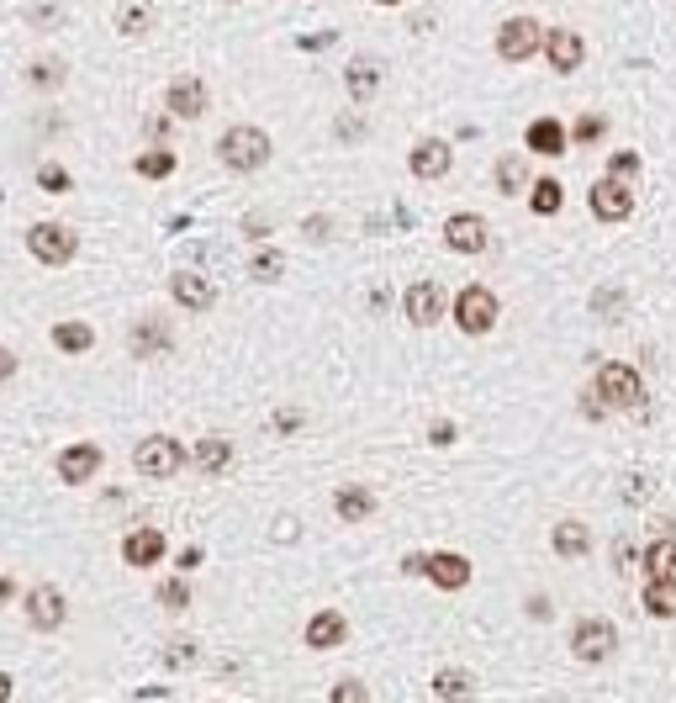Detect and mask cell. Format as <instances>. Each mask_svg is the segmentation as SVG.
<instances>
[{"label": "cell", "instance_id": "obj_45", "mask_svg": "<svg viewBox=\"0 0 676 703\" xmlns=\"http://www.w3.org/2000/svg\"><path fill=\"white\" fill-rule=\"evenodd\" d=\"M180 566H185V571H196V566H201V550H196V545H191V550H180Z\"/></svg>", "mask_w": 676, "mask_h": 703}, {"label": "cell", "instance_id": "obj_3", "mask_svg": "<svg viewBox=\"0 0 676 703\" xmlns=\"http://www.w3.org/2000/svg\"><path fill=\"white\" fill-rule=\"evenodd\" d=\"M502 318V302H497V291L492 286H465L455 296V323L471 333V339H481V333H492Z\"/></svg>", "mask_w": 676, "mask_h": 703}, {"label": "cell", "instance_id": "obj_29", "mask_svg": "<svg viewBox=\"0 0 676 703\" xmlns=\"http://www.w3.org/2000/svg\"><path fill=\"white\" fill-rule=\"evenodd\" d=\"M90 344H96V328L90 323H59L53 328V349H59V355H85Z\"/></svg>", "mask_w": 676, "mask_h": 703}, {"label": "cell", "instance_id": "obj_36", "mask_svg": "<svg viewBox=\"0 0 676 703\" xmlns=\"http://www.w3.org/2000/svg\"><path fill=\"white\" fill-rule=\"evenodd\" d=\"M159 603L169 608V614H185V608H191V582H180V577L159 582Z\"/></svg>", "mask_w": 676, "mask_h": 703}, {"label": "cell", "instance_id": "obj_31", "mask_svg": "<svg viewBox=\"0 0 676 703\" xmlns=\"http://www.w3.org/2000/svg\"><path fill=\"white\" fill-rule=\"evenodd\" d=\"M175 154H169V148H148V154H138L133 159V170L143 175V180H169V175H175Z\"/></svg>", "mask_w": 676, "mask_h": 703}, {"label": "cell", "instance_id": "obj_25", "mask_svg": "<svg viewBox=\"0 0 676 703\" xmlns=\"http://www.w3.org/2000/svg\"><path fill=\"white\" fill-rule=\"evenodd\" d=\"M169 349H175V339H169V328H164L159 318H148V323L133 328V355H138V360H148V355H169Z\"/></svg>", "mask_w": 676, "mask_h": 703}, {"label": "cell", "instance_id": "obj_28", "mask_svg": "<svg viewBox=\"0 0 676 703\" xmlns=\"http://www.w3.org/2000/svg\"><path fill=\"white\" fill-rule=\"evenodd\" d=\"M645 614L676 619V577H650V587H645Z\"/></svg>", "mask_w": 676, "mask_h": 703}, {"label": "cell", "instance_id": "obj_35", "mask_svg": "<svg viewBox=\"0 0 676 703\" xmlns=\"http://www.w3.org/2000/svg\"><path fill=\"white\" fill-rule=\"evenodd\" d=\"M27 85H32V90H59V85H64V64H59V59H37V64L27 69Z\"/></svg>", "mask_w": 676, "mask_h": 703}, {"label": "cell", "instance_id": "obj_32", "mask_svg": "<svg viewBox=\"0 0 676 703\" xmlns=\"http://www.w3.org/2000/svg\"><path fill=\"white\" fill-rule=\"evenodd\" d=\"M148 22H154V6H148V0H127L122 16H117V32H122V37H143Z\"/></svg>", "mask_w": 676, "mask_h": 703}, {"label": "cell", "instance_id": "obj_50", "mask_svg": "<svg viewBox=\"0 0 676 703\" xmlns=\"http://www.w3.org/2000/svg\"><path fill=\"white\" fill-rule=\"evenodd\" d=\"M233 6H238V0H233Z\"/></svg>", "mask_w": 676, "mask_h": 703}, {"label": "cell", "instance_id": "obj_49", "mask_svg": "<svg viewBox=\"0 0 676 703\" xmlns=\"http://www.w3.org/2000/svg\"><path fill=\"white\" fill-rule=\"evenodd\" d=\"M375 6H402V0H375Z\"/></svg>", "mask_w": 676, "mask_h": 703}, {"label": "cell", "instance_id": "obj_12", "mask_svg": "<svg viewBox=\"0 0 676 703\" xmlns=\"http://www.w3.org/2000/svg\"><path fill=\"white\" fill-rule=\"evenodd\" d=\"M22 603H27V624L32 629H59L69 619V603H64V592L53 587V582H37Z\"/></svg>", "mask_w": 676, "mask_h": 703}, {"label": "cell", "instance_id": "obj_30", "mask_svg": "<svg viewBox=\"0 0 676 703\" xmlns=\"http://www.w3.org/2000/svg\"><path fill=\"white\" fill-rule=\"evenodd\" d=\"M560 196H566V191H560L555 175H539V180L529 185V207H534L539 217H555V212H560Z\"/></svg>", "mask_w": 676, "mask_h": 703}, {"label": "cell", "instance_id": "obj_34", "mask_svg": "<svg viewBox=\"0 0 676 703\" xmlns=\"http://www.w3.org/2000/svg\"><path fill=\"white\" fill-rule=\"evenodd\" d=\"M645 571L650 577H676V540H655L645 550Z\"/></svg>", "mask_w": 676, "mask_h": 703}, {"label": "cell", "instance_id": "obj_42", "mask_svg": "<svg viewBox=\"0 0 676 703\" xmlns=\"http://www.w3.org/2000/svg\"><path fill=\"white\" fill-rule=\"evenodd\" d=\"M164 661H175V666H180V661H196V645H191V640H175V645L164 651Z\"/></svg>", "mask_w": 676, "mask_h": 703}, {"label": "cell", "instance_id": "obj_1", "mask_svg": "<svg viewBox=\"0 0 676 703\" xmlns=\"http://www.w3.org/2000/svg\"><path fill=\"white\" fill-rule=\"evenodd\" d=\"M270 133L265 127H254V122H238V127H228L222 133V143H217V159L228 164L233 175H254V170H265L270 164Z\"/></svg>", "mask_w": 676, "mask_h": 703}, {"label": "cell", "instance_id": "obj_10", "mask_svg": "<svg viewBox=\"0 0 676 703\" xmlns=\"http://www.w3.org/2000/svg\"><path fill=\"white\" fill-rule=\"evenodd\" d=\"M486 244H492V228H486L481 212H449L444 217V249H455V254H486Z\"/></svg>", "mask_w": 676, "mask_h": 703}, {"label": "cell", "instance_id": "obj_33", "mask_svg": "<svg viewBox=\"0 0 676 703\" xmlns=\"http://www.w3.org/2000/svg\"><path fill=\"white\" fill-rule=\"evenodd\" d=\"M492 180H497V191H502V196H513V191H523V180H529V164H523V159H513V154H507V159H497V170H492Z\"/></svg>", "mask_w": 676, "mask_h": 703}, {"label": "cell", "instance_id": "obj_21", "mask_svg": "<svg viewBox=\"0 0 676 703\" xmlns=\"http://www.w3.org/2000/svg\"><path fill=\"white\" fill-rule=\"evenodd\" d=\"M523 143H529V154H539V159H560L571 138H566V127H560L555 117H534L529 133H523Z\"/></svg>", "mask_w": 676, "mask_h": 703}, {"label": "cell", "instance_id": "obj_15", "mask_svg": "<svg viewBox=\"0 0 676 703\" xmlns=\"http://www.w3.org/2000/svg\"><path fill=\"white\" fill-rule=\"evenodd\" d=\"M169 296H175L185 312H206L217 302V286L206 281V275H196V270H175L169 275Z\"/></svg>", "mask_w": 676, "mask_h": 703}, {"label": "cell", "instance_id": "obj_7", "mask_svg": "<svg viewBox=\"0 0 676 703\" xmlns=\"http://www.w3.org/2000/svg\"><path fill=\"white\" fill-rule=\"evenodd\" d=\"M539 53L550 59L555 74H576L581 64H587V37H581L576 27H544Z\"/></svg>", "mask_w": 676, "mask_h": 703}, {"label": "cell", "instance_id": "obj_2", "mask_svg": "<svg viewBox=\"0 0 676 703\" xmlns=\"http://www.w3.org/2000/svg\"><path fill=\"white\" fill-rule=\"evenodd\" d=\"M133 466H138V476H148V481H169V476L185 466V444L169 439V434H148V439H138Z\"/></svg>", "mask_w": 676, "mask_h": 703}, {"label": "cell", "instance_id": "obj_4", "mask_svg": "<svg viewBox=\"0 0 676 703\" xmlns=\"http://www.w3.org/2000/svg\"><path fill=\"white\" fill-rule=\"evenodd\" d=\"M613 651H618V629L608 619H576V629H571V656L581 666H603V661H613Z\"/></svg>", "mask_w": 676, "mask_h": 703}, {"label": "cell", "instance_id": "obj_8", "mask_svg": "<svg viewBox=\"0 0 676 703\" xmlns=\"http://www.w3.org/2000/svg\"><path fill=\"white\" fill-rule=\"evenodd\" d=\"M539 37H544V27L534 22V16H507V22L497 27V59H507V64L534 59V53H539Z\"/></svg>", "mask_w": 676, "mask_h": 703}, {"label": "cell", "instance_id": "obj_26", "mask_svg": "<svg viewBox=\"0 0 676 703\" xmlns=\"http://www.w3.org/2000/svg\"><path fill=\"white\" fill-rule=\"evenodd\" d=\"M191 460H196L201 471H212V476H217V471H228V466H233V444L222 439V434H206L196 450H191Z\"/></svg>", "mask_w": 676, "mask_h": 703}, {"label": "cell", "instance_id": "obj_6", "mask_svg": "<svg viewBox=\"0 0 676 703\" xmlns=\"http://www.w3.org/2000/svg\"><path fill=\"white\" fill-rule=\"evenodd\" d=\"M74 249H80V238H74L64 222H32L27 228V254L37 265H69Z\"/></svg>", "mask_w": 676, "mask_h": 703}, {"label": "cell", "instance_id": "obj_41", "mask_svg": "<svg viewBox=\"0 0 676 703\" xmlns=\"http://www.w3.org/2000/svg\"><path fill=\"white\" fill-rule=\"evenodd\" d=\"M581 413H587L592 423H603V418H608V402H603V397H597L592 386H587V392H581Z\"/></svg>", "mask_w": 676, "mask_h": 703}, {"label": "cell", "instance_id": "obj_24", "mask_svg": "<svg viewBox=\"0 0 676 703\" xmlns=\"http://www.w3.org/2000/svg\"><path fill=\"white\" fill-rule=\"evenodd\" d=\"M434 693H439V703H471L476 698V677L465 672V666H439Z\"/></svg>", "mask_w": 676, "mask_h": 703}, {"label": "cell", "instance_id": "obj_37", "mask_svg": "<svg viewBox=\"0 0 676 703\" xmlns=\"http://www.w3.org/2000/svg\"><path fill=\"white\" fill-rule=\"evenodd\" d=\"M566 138H576V143H597V138H608V117L587 111V117H576V127H571Z\"/></svg>", "mask_w": 676, "mask_h": 703}, {"label": "cell", "instance_id": "obj_17", "mask_svg": "<svg viewBox=\"0 0 676 703\" xmlns=\"http://www.w3.org/2000/svg\"><path fill=\"white\" fill-rule=\"evenodd\" d=\"M407 170L418 180H444L449 175V143L444 138H418L407 154Z\"/></svg>", "mask_w": 676, "mask_h": 703}, {"label": "cell", "instance_id": "obj_23", "mask_svg": "<svg viewBox=\"0 0 676 703\" xmlns=\"http://www.w3.org/2000/svg\"><path fill=\"white\" fill-rule=\"evenodd\" d=\"M550 545H555V555L576 561V555H587V550H592V529L581 524V518H560V524L550 529Z\"/></svg>", "mask_w": 676, "mask_h": 703}, {"label": "cell", "instance_id": "obj_40", "mask_svg": "<svg viewBox=\"0 0 676 703\" xmlns=\"http://www.w3.org/2000/svg\"><path fill=\"white\" fill-rule=\"evenodd\" d=\"M608 175H613V180H634V175H640V154H634V148H618V154H608Z\"/></svg>", "mask_w": 676, "mask_h": 703}, {"label": "cell", "instance_id": "obj_43", "mask_svg": "<svg viewBox=\"0 0 676 703\" xmlns=\"http://www.w3.org/2000/svg\"><path fill=\"white\" fill-rule=\"evenodd\" d=\"M307 233H312V238H328V233H333V222H328V217H312V222H307Z\"/></svg>", "mask_w": 676, "mask_h": 703}, {"label": "cell", "instance_id": "obj_19", "mask_svg": "<svg viewBox=\"0 0 676 703\" xmlns=\"http://www.w3.org/2000/svg\"><path fill=\"white\" fill-rule=\"evenodd\" d=\"M302 640L312 645V651H333V645H344V640H349V619L338 614V608H323V614H312V619H307Z\"/></svg>", "mask_w": 676, "mask_h": 703}, {"label": "cell", "instance_id": "obj_22", "mask_svg": "<svg viewBox=\"0 0 676 703\" xmlns=\"http://www.w3.org/2000/svg\"><path fill=\"white\" fill-rule=\"evenodd\" d=\"M344 90L354 101H375V90H381V64L370 59V53H360V59H349V69H344Z\"/></svg>", "mask_w": 676, "mask_h": 703}, {"label": "cell", "instance_id": "obj_20", "mask_svg": "<svg viewBox=\"0 0 676 703\" xmlns=\"http://www.w3.org/2000/svg\"><path fill=\"white\" fill-rule=\"evenodd\" d=\"M375 508H381V497H375L370 487H360V481L333 492V513L344 518V524H365V518H375Z\"/></svg>", "mask_w": 676, "mask_h": 703}, {"label": "cell", "instance_id": "obj_47", "mask_svg": "<svg viewBox=\"0 0 676 703\" xmlns=\"http://www.w3.org/2000/svg\"><path fill=\"white\" fill-rule=\"evenodd\" d=\"M11 688H16V682H11V672H0V703H11Z\"/></svg>", "mask_w": 676, "mask_h": 703}, {"label": "cell", "instance_id": "obj_38", "mask_svg": "<svg viewBox=\"0 0 676 703\" xmlns=\"http://www.w3.org/2000/svg\"><path fill=\"white\" fill-rule=\"evenodd\" d=\"M37 185H43V191H53V196H64L69 185H74V175L64 170V164H37Z\"/></svg>", "mask_w": 676, "mask_h": 703}, {"label": "cell", "instance_id": "obj_44", "mask_svg": "<svg viewBox=\"0 0 676 703\" xmlns=\"http://www.w3.org/2000/svg\"><path fill=\"white\" fill-rule=\"evenodd\" d=\"M11 370H16V355H11V349H0V381H11Z\"/></svg>", "mask_w": 676, "mask_h": 703}, {"label": "cell", "instance_id": "obj_9", "mask_svg": "<svg viewBox=\"0 0 676 703\" xmlns=\"http://www.w3.org/2000/svg\"><path fill=\"white\" fill-rule=\"evenodd\" d=\"M587 207H592V217H603V222H624V217H634V185L629 180H613V175L592 180Z\"/></svg>", "mask_w": 676, "mask_h": 703}, {"label": "cell", "instance_id": "obj_16", "mask_svg": "<svg viewBox=\"0 0 676 703\" xmlns=\"http://www.w3.org/2000/svg\"><path fill=\"white\" fill-rule=\"evenodd\" d=\"M407 323L412 328H434L439 318H444V291L434 286V281H418V286H407Z\"/></svg>", "mask_w": 676, "mask_h": 703}, {"label": "cell", "instance_id": "obj_46", "mask_svg": "<svg viewBox=\"0 0 676 703\" xmlns=\"http://www.w3.org/2000/svg\"><path fill=\"white\" fill-rule=\"evenodd\" d=\"M455 439V423H434V444H449Z\"/></svg>", "mask_w": 676, "mask_h": 703}, {"label": "cell", "instance_id": "obj_13", "mask_svg": "<svg viewBox=\"0 0 676 703\" xmlns=\"http://www.w3.org/2000/svg\"><path fill=\"white\" fill-rule=\"evenodd\" d=\"M164 106H169V117H180V122L206 117V85H201V74H180V80H169Z\"/></svg>", "mask_w": 676, "mask_h": 703}, {"label": "cell", "instance_id": "obj_48", "mask_svg": "<svg viewBox=\"0 0 676 703\" xmlns=\"http://www.w3.org/2000/svg\"><path fill=\"white\" fill-rule=\"evenodd\" d=\"M11 592H16V582H11V577H0V603H6Z\"/></svg>", "mask_w": 676, "mask_h": 703}, {"label": "cell", "instance_id": "obj_11", "mask_svg": "<svg viewBox=\"0 0 676 703\" xmlns=\"http://www.w3.org/2000/svg\"><path fill=\"white\" fill-rule=\"evenodd\" d=\"M412 571H423L428 582H434L439 592H460L465 582H471V561L455 550H434V555H423V561H412Z\"/></svg>", "mask_w": 676, "mask_h": 703}, {"label": "cell", "instance_id": "obj_5", "mask_svg": "<svg viewBox=\"0 0 676 703\" xmlns=\"http://www.w3.org/2000/svg\"><path fill=\"white\" fill-rule=\"evenodd\" d=\"M597 397H603L608 407H640L645 402L640 370H634L629 360H608L603 370H597Z\"/></svg>", "mask_w": 676, "mask_h": 703}, {"label": "cell", "instance_id": "obj_27", "mask_svg": "<svg viewBox=\"0 0 676 703\" xmlns=\"http://www.w3.org/2000/svg\"><path fill=\"white\" fill-rule=\"evenodd\" d=\"M280 275H286V254H280L275 244L254 249V259H249V281H254V286H275Z\"/></svg>", "mask_w": 676, "mask_h": 703}, {"label": "cell", "instance_id": "obj_18", "mask_svg": "<svg viewBox=\"0 0 676 703\" xmlns=\"http://www.w3.org/2000/svg\"><path fill=\"white\" fill-rule=\"evenodd\" d=\"M164 555H169V540H164L159 529H133V534L122 540V561H127V566H138V571L159 566Z\"/></svg>", "mask_w": 676, "mask_h": 703}, {"label": "cell", "instance_id": "obj_14", "mask_svg": "<svg viewBox=\"0 0 676 703\" xmlns=\"http://www.w3.org/2000/svg\"><path fill=\"white\" fill-rule=\"evenodd\" d=\"M96 471H101V444H90V439L69 444V450L59 455V481L64 487H85Z\"/></svg>", "mask_w": 676, "mask_h": 703}, {"label": "cell", "instance_id": "obj_39", "mask_svg": "<svg viewBox=\"0 0 676 703\" xmlns=\"http://www.w3.org/2000/svg\"><path fill=\"white\" fill-rule=\"evenodd\" d=\"M328 703H370V688H365L360 677H344V682H333Z\"/></svg>", "mask_w": 676, "mask_h": 703}]
</instances>
